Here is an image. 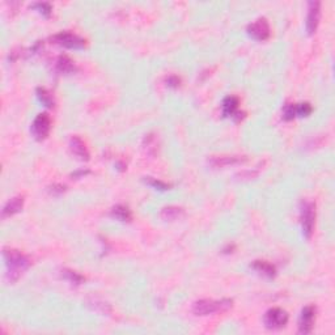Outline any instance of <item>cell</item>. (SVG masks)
I'll return each mask as SVG.
<instances>
[{"instance_id":"52a82bcc","label":"cell","mask_w":335,"mask_h":335,"mask_svg":"<svg viewBox=\"0 0 335 335\" xmlns=\"http://www.w3.org/2000/svg\"><path fill=\"white\" fill-rule=\"evenodd\" d=\"M53 41L69 49H80L85 46V39L77 34H73L71 31H61L53 37Z\"/></svg>"},{"instance_id":"e0dca14e","label":"cell","mask_w":335,"mask_h":335,"mask_svg":"<svg viewBox=\"0 0 335 335\" xmlns=\"http://www.w3.org/2000/svg\"><path fill=\"white\" fill-rule=\"evenodd\" d=\"M251 267L254 270H257L258 273L263 274V275H266V276L269 277H273L274 275H275V273H276L275 266H273V265L270 262H267V261H254L253 265H251Z\"/></svg>"},{"instance_id":"2e32d148","label":"cell","mask_w":335,"mask_h":335,"mask_svg":"<svg viewBox=\"0 0 335 335\" xmlns=\"http://www.w3.org/2000/svg\"><path fill=\"white\" fill-rule=\"evenodd\" d=\"M161 217L164 220H176L180 219L182 215H183V208L177 207V206H168V207H164L161 210Z\"/></svg>"},{"instance_id":"3957f363","label":"cell","mask_w":335,"mask_h":335,"mask_svg":"<svg viewBox=\"0 0 335 335\" xmlns=\"http://www.w3.org/2000/svg\"><path fill=\"white\" fill-rule=\"evenodd\" d=\"M300 219L303 232L306 239H310L314 228V220H316V207L314 203L310 201H301L300 204Z\"/></svg>"},{"instance_id":"7c38bea8","label":"cell","mask_w":335,"mask_h":335,"mask_svg":"<svg viewBox=\"0 0 335 335\" xmlns=\"http://www.w3.org/2000/svg\"><path fill=\"white\" fill-rule=\"evenodd\" d=\"M240 101L236 96H228L223 100V104H221V108H223V114L224 117H233L237 114V109H239Z\"/></svg>"},{"instance_id":"9c48e42d","label":"cell","mask_w":335,"mask_h":335,"mask_svg":"<svg viewBox=\"0 0 335 335\" xmlns=\"http://www.w3.org/2000/svg\"><path fill=\"white\" fill-rule=\"evenodd\" d=\"M321 16V3L320 1H309L308 16H306V31L313 34L317 30Z\"/></svg>"},{"instance_id":"8992f818","label":"cell","mask_w":335,"mask_h":335,"mask_svg":"<svg viewBox=\"0 0 335 335\" xmlns=\"http://www.w3.org/2000/svg\"><path fill=\"white\" fill-rule=\"evenodd\" d=\"M247 33L250 37L258 41H265L269 38L270 35V25L265 17H259L255 21L250 23L247 25Z\"/></svg>"},{"instance_id":"4fadbf2b","label":"cell","mask_w":335,"mask_h":335,"mask_svg":"<svg viewBox=\"0 0 335 335\" xmlns=\"http://www.w3.org/2000/svg\"><path fill=\"white\" fill-rule=\"evenodd\" d=\"M23 204H24L23 197L12 198V199H9L3 207L1 216H3V217H7V216H11L13 215V213H16V212H19L20 210L23 208Z\"/></svg>"},{"instance_id":"7a4b0ae2","label":"cell","mask_w":335,"mask_h":335,"mask_svg":"<svg viewBox=\"0 0 335 335\" xmlns=\"http://www.w3.org/2000/svg\"><path fill=\"white\" fill-rule=\"evenodd\" d=\"M232 305H233V300H231V299H221V300L204 299V300L194 303L193 312L197 316H208L212 313L225 312V310L232 308Z\"/></svg>"},{"instance_id":"5b68a950","label":"cell","mask_w":335,"mask_h":335,"mask_svg":"<svg viewBox=\"0 0 335 335\" xmlns=\"http://www.w3.org/2000/svg\"><path fill=\"white\" fill-rule=\"evenodd\" d=\"M51 127V120L47 113H41L35 117V120L31 123V134L37 140H43L46 138Z\"/></svg>"},{"instance_id":"30bf717a","label":"cell","mask_w":335,"mask_h":335,"mask_svg":"<svg viewBox=\"0 0 335 335\" xmlns=\"http://www.w3.org/2000/svg\"><path fill=\"white\" fill-rule=\"evenodd\" d=\"M69 150L75 156H77L81 160H88L89 158L88 150H87L84 142L79 136H72L71 138V140H69Z\"/></svg>"},{"instance_id":"ac0fdd59","label":"cell","mask_w":335,"mask_h":335,"mask_svg":"<svg viewBox=\"0 0 335 335\" xmlns=\"http://www.w3.org/2000/svg\"><path fill=\"white\" fill-rule=\"evenodd\" d=\"M35 93H37L38 100L41 101L45 106H47V108H53V106H54V104H55L54 97H53V94H51V93L49 92L46 88L38 87V88L35 89Z\"/></svg>"},{"instance_id":"ffe728a7","label":"cell","mask_w":335,"mask_h":335,"mask_svg":"<svg viewBox=\"0 0 335 335\" xmlns=\"http://www.w3.org/2000/svg\"><path fill=\"white\" fill-rule=\"evenodd\" d=\"M295 110H296V116L306 117L312 113V105L309 102H301V104H295Z\"/></svg>"},{"instance_id":"5bb4252c","label":"cell","mask_w":335,"mask_h":335,"mask_svg":"<svg viewBox=\"0 0 335 335\" xmlns=\"http://www.w3.org/2000/svg\"><path fill=\"white\" fill-rule=\"evenodd\" d=\"M55 67L61 73H72L76 71V66L72 59H69L67 55H61L55 62Z\"/></svg>"},{"instance_id":"7402d4cb","label":"cell","mask_w":335,"mask_h":335,"mask_svg":"<svg viewBox=\"0 0 335 335\" xmlns=\"http://www.w3.org/2000/svg\"><path fill=\"white\" fill-rule=\"evenodd\" d=\"M296 117V110H295V105L288 104L283 108V118L285 121H291Z\"/></svg>"},{"instance_id":"cb8c5ba5","label":"cell","mask_w":335,"mask_h":335,"mask_svg":"<svg viewBox=\"0 0 335 335\" xmlns=\"http://www.w3.org/2000/svg\"><path fill=\"white\" fill-rule=\"evenodd\" d=\"M180 83H181V80L176 75H170L169 77H166V84L169 85V87H178Z\"/></svg>"},{"instance_id":"9a60e30c","label":"cell","mask_w":335,"mask_h":335,"mask_svg":"<svg viewBox=\"0 0 335 335\" xmlns=\"http://www.w3.org/2000/svg\"><path fill=\"white\" fill-rule=\"evenodd\" d=\"M110 213H112L113 217H116V219L121 220V221H130L132 219L131 210L127 206H123V204H118L116 207H113Z\"/></svg>"},{"instance_id":"6da1fadb","label":"cell","mask_w":335,"mask_h":335,"mask_svg":"<svg viewBox=\"0 0 335 335\" xmlns=\"http://www.w3.org/2000/svg\"><path fill=\"white\" fill-rule=\"evenodd\" d=\"M5 265H7V277L11 281L17 280L20 275L30 266V259L21 251L15 249H4L3 251Z\"/></svg>"},{"instance_id":"277c9868","label":"cell","mask_w":335,"mask_h":335,"mask_svg":"<svg viewBox=\"0 0 335 335\" xmlns=\"http://www.w3.org/2000/svg\"><path fill=\"white\" fill-rule=\"evenodd\" d=\"M267 329H281L288 322V313L284 309L273 308L267 310L263 318Z\"/></svg>"},{"instance_id":"44dd1931","label":"cell","mask_w":335,"mask_h":335,"mask_svg":"<svg viewBox=\"0 0 335 335\" xmlns=\"http://www.w3.org/2000/svg\"><path fill=\"white\" fill-rule=\"evenodd\" d=\"M144 181H146L148 185L153 186L154 189H158V190H168L170 187V185H168V183H165V182H162V181H160V180H156V178H152V177H146Z\"/></svg>"},{"instance_id":"ba28073f","label":"cell","mask_w":335,"mask_h":335,"mask_svg":"<svg viewBox=\"0 0 335 335\" xmlns=\"http://www.w3.org/2000/svg\"><path fill=\"white\" fill-rule=\"evenodd\" d=\"M316 318V308L313 305H308L303 309L300 320H299V333L301 334H309L312 332L313 324Z\"/></svg>"},{"instance_id":"603a6c76","label":"cell","mask_w":335,"mask_h":335,"mask_svg":"<svg viewBox=\"0 0 335 335\" xmlns=\"http://www.w3.org/2000/svg\"><path fill=\"white\" fill-rule=\"evenodd\" d=\"M31 7L37 8L45 16H49L51 13V5L49 3H46V1H37V3L31 4Z\"/></svg>"},{"instance_id":"8fae6325","label":"cell","mask_w":335,"mask_h":335,"mask_svg":"<svg viewBox=\"0 0 335 335\" xmlns=\"http://www.w3.org/2000/svg\"><path fill=\"white\" fill-rule=\"evenodd\" d=\"M245 156H212L210 158V164L215 168H223L225 165L231 164H239V162L245 161Z\"/></svg>"},{"instance_id":"d6986e66","label":"cell","mask_w":335,"mask_h":335,"mask_svg":"<svg viewBox=\"0 0 335 335\" xmlns=\"http://www.w3.org/2000/svg\"><path fill=\"white\" fill-rule=\"evenodd\" d=\"M62 276L64 277V279H67L68 281H71V283H73V284H80V283L84 281V277L81 276L80 274L68 269L62 270Z\"/></svg>"}]
</instances>
